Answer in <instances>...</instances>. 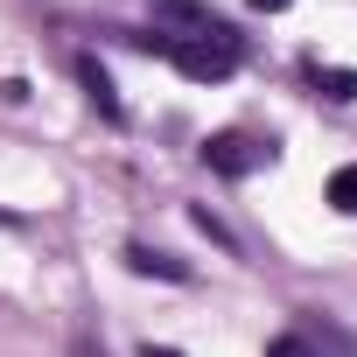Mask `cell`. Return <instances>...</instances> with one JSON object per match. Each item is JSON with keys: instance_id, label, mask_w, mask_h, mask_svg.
<instances>
[{"instance_id": "9", "label": "cell", "mask_w": 357, "mask_h": 357, "mask_svg": "<svg viewBox=\"0 0 357 357\" xmlns=\"http://www.w3.org/2000/svg\"><path fill=\"white\" fill-rule=\"evenodd\" d=\"M70 357H112V350H105L91 329H77V336H70Z\"/></svg>"}, {"instance_id": "7", "label": "cell", "mask_w": 357, "mask_h": 357, "mask_svg": "<svg viewBox=\"0 0 357 357\" xmlns=\"http://www.w3.org/2000/svg\"><path fill=\"white\" fill-rule=\"evenodd\" d=\"M329 211H336V218H357V161H343V168L329 175Z\"/></svg>"}, {"instance_id": "6", "label": "cell", "mask_w": 357, "mask_h": 357, "mask_svg": "<svg viewBox=\"0 0 357 357\" xmlns=\"http://www.w3.org/2000/svg\"><path fill=\"white\" fill-rule=\"evenodd\" d=\"M308 84L322 91V98H357V70H336V63H308Z\"/></svg>"}, {"instance_id": "10", "label": "cell", "mask_w": 357, "mask_h": 357, "mask_svg": "<svg viewBox=\"0 0 357 357\" xmlns=\"http://www.w3.org/2000/svg\"><path fill=\"white\" fill-rule=\"evenodd\" d=\"M252 8H259V15H287V8H294V0H252Z\"/></svg>"}, {"instance_id": "2", "label": "cell", "mask_w": 357, "mask_h": 357, "mask_svg": "<svg viewBox=\"0 0 357 357\" xmlns=\"http://www.w3.org/2000/svg\"><path fill=\"white\" fill-rule=\"evenodd\" d=\"M204 161L211 175H225V183H245V175H259L273 161V133H245V126H225L204 140Z\"/></svg>"}, {"instance_id": "1", "label": "cell", "mask_w": 357, "mask_h": 357, "mask_svg": "<svg viewBox=\"0 0 357 357\" xmlns=\"http://www.w3.org/2000/svg\"><path fill=\"white\" fill-rule=\"evenodd\" d=\"M105 36H119L126 50H140V56H168L183 77H197V84H225L238 63H245V36L231 29V36H204V43H175V36H161V29H105Z\"/></svg>"}, {"instance_id": "8", "label": "cell", "mask_w": 357, "mask_h": 357, "mask_svg": "<svg viewBox=\"0 0 357 357\" xmlns=\"http://www.w3.org/2000/svg\"><path fill=\"white\" fill-rule=\"evenodd\" d=\"M266 357H315V343H308L301 329H280V336L266 343Z\"/></svg>"}, {"instance_id": "3", "label": "cell", "mask_w": 357, "mask_h": 357, "mask_svg": "<svg viewBox=\"0 0 357 357\" xmlns=\"http://www.w3.org/2000/svg\"><path fill=\"white\" fill-rule=\"evenodd\" d=\"M70 70H77L84 98H91V105H98V112H105V119L119 126V119H126V105H119V84H112V70H105V63H98L91 50H84V56H70Z\"/></svg>"}, {"instance_id": "5", "label": "cell", "mask_w": 357, "mask_h": 357, "mask_svg": "<svg viewBox=\"0 0 357 357\" xmlns=\"http://www.w3.org/2000/svg\"><path fill=\"white\" fill-rule=\"evenodd\" d=\"M126 266H133V273H147V280H175V287L190 280V266L175 259V252H161V245H140V238L126 245Z\"/></svg>"}, {"instance_id": "11", "label": "cell", "mask_w": 357, "mask_h": 357, "mask_svg": "<svg viewBox=\"0 0 357 357\" xmlns=\"http://www.w3.org/2000/svg\"><path fill=\"white\" fill-rule=\"evenodd\" d=\"M140 357H183V350H168V343H140Z\"/></svg>"}, {"instance_id": "4", "label": "cell", "mask_w": 357, "mask_h": 357, "mask_svg": "<svg viewBox=\"0 0 357 357\" xmlns=\"http://www.w3.org/2000/svg\"><path fill=\"white\" fill-rule=\"evenodd\" d=\"M308 343H315V357H357V343H350V329L329 315V308H301V322H294Z\"/></svg>"}]
</instances>
